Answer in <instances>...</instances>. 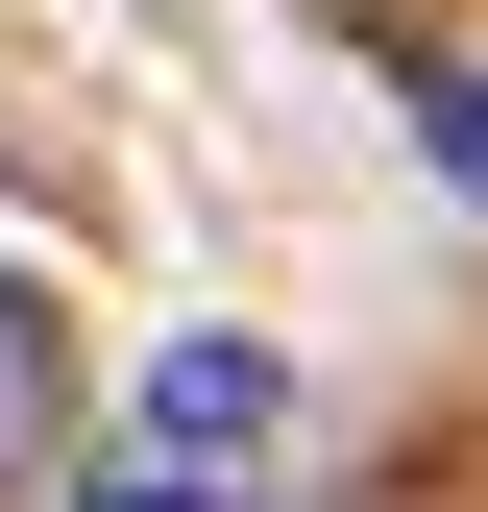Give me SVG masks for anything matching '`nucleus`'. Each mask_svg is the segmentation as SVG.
I'll use <instances>...</instances> for the list:
<instances>
[{"label":"nucleus","instance_id":"obj_3","mask_svg":"<svg viewBox=\"0 0 488 512\" xmlns=\"http://www.w3.org/2000/svg\"><path fill=\"white\" fill-rule=\"evenodd\" d=\"M415 122H440V171H464V196H488V98H464V74H440V98H415Z\"/></svg>","mask_w":488,"mask_h":512},{"label":"nucleus","instance_id":"obj_1","mask_svg":"<svg viewBox=\"0 0 488 512\" xmlns=\"http://www.w3.org/2000/svg\"><path fill=\"white\" fill-rule=\"evenodd\" d=\"M269 464H293V366L269 342H171L147 391H122V439H98L74 512H269Z\"/></svg>","mask_w":488,"mask_h":512},{"label":"nucleus","instance_id":"obj_2","mask_svg":"<svg viewBox=\"0 0 488 512\" xmlns=\"http://www.w3.org/2000/svg\"><path fill=\"white\" fill-rule=\"evenodd\" d=\"M49 439H74V317H49L25 269H0V488H25Z\"/></svg>","mask_w":488,"mask_h":512}]
</instances>
